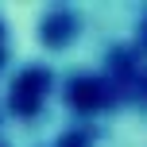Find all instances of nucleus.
<instances>
[{"instance_id": "f257e3e1", "label": "nucleus", "mask_w": 147, "mask_h": 147, "mask_svg": "<svg viewBox=\"0 0 147 147\" xmlns=\"http://www.w3.org/2000/svg\"><path fill=\"white\" fill-rule=\"evenodd\" d=\"M109 147H147V105L116 120L109 132Z\"/></svg>"}]
</instances>
